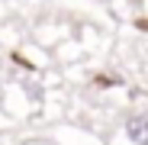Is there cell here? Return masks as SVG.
I'll return each instance as SVG.
<instances>
[{
    "mask_svg": "<svg viewBox=\"0 0 148 145\" xmlns=\"http://www.w3.org/2000/svg\"><path fill=\"white\" fill-rule=\"evenodd\" d=\"M126 135L132 145H148V116H129L126 119Z\"/></svg>",
    "mask_w": 148,
    "mask_h": 145,
    "instance_id": "obj_1",
    "label": "cell"
}]
</instances>
